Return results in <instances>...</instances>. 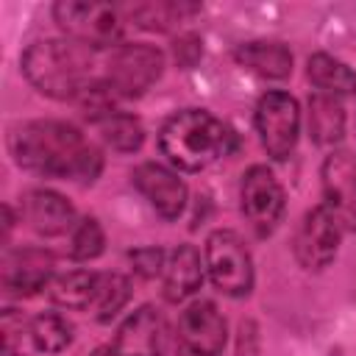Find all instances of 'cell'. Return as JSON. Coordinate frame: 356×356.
<instances>
[{"label":"cell","mask_w":356,"mask_h":356,"mask_svg":"<svg viewBox=\"0 0 356 356\" xmlns=\"http://www.w3.org/2000/svg\"><path fill=\"white\" fill-rule=\"evenodd\" d=\"M8 150L22 170L44 178L92 184L103 167L100 150L89 145L75 125L61 120H33L17 125L8 136Z\"/></svg>","instance_id":"cell-1"},{"label":"cell","mask_w":356,"mask_h":356,"mask_svg":"<svg viewBox=\"0 0 356 356\" xmlns=\"http://www.w3.org/2000/svg\"><path fill=\"white\" fill-rule=\"evenodd\" d=\"M28 83L56 100H78L97 78L92 75L89 47L72 39H42L22 53Z\"/></svg>","instance_id":"cell-2"},{"label":"cell","mask_w":356,"mask_h":356,"mask_svg":"<svg viewBox=\"0 0 356 356\" xmlns=\"http://www.w3.org/2000/svg\"><path fill=\"white\" fill-rule=\"evenodd\" d=\"M159 147L172 167L197 172L211 161H217L220 156L231 153L234 134L211 111L184 108L164 122L159 134Z\"/></svg>","instance_id":"cell-3"},{"label":"cell","mask_w":356,"mask_h":356,"mask_svg":"<svg viewBox=\"0 0 356 356\" xmlns=\"http://www.w3.org/2000/svg\"><path fill=\"white\" fill-rule=\"evenodd\" d=\"M53 17L58 28L83 47H117L122 36L120 8L111 3L95 0H61L53 6Z\"/></svg>","instance_id":"cell-4"},{"label":"cell","mask_w":356,"mask_h":356,"mask_svg":"<svg viewBox=\"0 0 356 356\" xmlns=\"http://www.w3.org/2000/svg\"><path fill=\"white\" fill-rule=\"evenodd\" d=\"M206 273L211 284L231 298H242L253 289V259L236 231L217 228L209 234Z\"/></svg>","instance_id":"cell-5"},{"label":"cell","mask_w":356,"mask_h":356,"mask_svg":"<svg viewBox=\"0 0 356 356\" xmlns=\"http://www.w3.org/2000/svg\"><path fill=\"white\" fill-rule=\"evenodd\" d=\"M164 70V56L153 44H117L106 58V83L120 97L145 95Z\"/></svg>","instance_id":"cell-6"},{"label":"cell","mask_w":356,"mask_h":356,"mask_svg":"<svg viewBox=\"0 0 356 356\" xmlns=\"http://www.w3.org/2000/svg\"><path fill=\"white\" fill-rule=\"evenodd\" d=\"M256 131L267 156H273L275 161L289 159L300 134V108L295 97L281 89L261 95L256 106Z\"/></svg>","instance_id":"cell-7"},{"label":"cell","mask_w":356,"mask_h":356,"mask_svg":"<svg viewBox=\"0 0 356 356\" xmlns=\"http://www.w3.org/2000/svg\"><path fill=\"white\" fill-rule=\"evenodd\" d=\"M239 200L245 220L259 236H270L278 228L284 217V189L273 175V170H267L264 164H253L242 175Z\"/></svg>","instance_id":"cell-8"},{"label":"cell","mask_w":356,"mask_h":356,"mask_svg":"<svg viewBox=\"0 0 356 356\" xmlns=\"http://www.w3.org/2000/svg\"><path fill=\"white\" fill-rule=\"evenodd\" d=\"M225 348V317L211 300L189 303L178 317L175 353L184 356H220Z\"/></svg>","instance_id":"cell-9"},{"label":"cell","mask_w":356,"mask_h":356,"mask_svg":"<svg viewBox=\"0 0 356 356\" xmlns=\"http://www.w3.org/2000/svg\"><path fill=\"white\" fill-rule=\"evenodd\" d=\"M323 209L342 231H356V161L348 150L325 156L323 170Z\"/></svg>","instance_id":"cell-10"},{"label":"cell","mask_w":356,"mask_h":356,"mask_svg":"<svg viewBox=\"0 0 356 356\" xmlns=\"http://www.w3.org/2000/svg\"><path fill=\"white\" fill-rule=\"evenodd\" d=\"M339 236L342 228L337 225V220L323 206H314L303 214L295 231V259L306 270H323L334 261L339 250Z\"/></svg>","instance_id":"cell-11"},{"label":"cell","mask_w":356,"mask_h":356,"mask_svg":"<svg viewBox=\"0 0 356 356\" xmlns=\"http://www.w3.org/2000/svg\"><path fill=\"white\" fill-rule=\"evenodd\" d=\"M117 356H164L167 348V323L159 309L139 306L117 328L114 345Z\"/></svg>","instance_id":"cell-12"},{"label":"cell","mask_w":356,"mask_h":356,"mask_svg":"<svg viewBox=\"0 0 356 356\" xmlns=\"http://www.w3.org/2000/svg\"><path fill=\"white\" fill-rule=\"evenodd\" d=\"M134 184L164 220L181 217L186 206V184L178 178V172H172L164 164L145 161L134 170Z\"/></svg>","instance_id":"cell-13"},{"label":"cell","mask_w":356,"mask_h":356,"mask_svg":"<svg viewBox=\"0 0 356 356\" xmlns=\"http://www.w3.org/2000/svg\"><path fill=\"white\" fill-rule=\"evenodd\" d=\"M53 284V256L39 248L14 250L3 261V286L11 295H36Z\"/></svg>","instance_id":"cell-14"},{"label":"cell","mask_w":356,"mask_h":356,"mask_svg":"<svg viewBox=\"0 0 356 356\" xmlns=\"http://www.w3.org/2000/svg\"><path fill=\"white\" fill-rule=\"evenodd\" d=\"M22 217L25 222L42 234V236H61L67 231H75V209L67 197L50 189H33L22 200Z\"/></svg>","instance_id":"cell-15"},{"label":"cell","mask_w":356,"mask_h":356,"mask_svg":"<svg viewBox=\"0 0 356 356\" xmlns=\"http://www.w3.org/2000/svg\"><path fill=\"white\" fill-rule=\"evenodd\" d=\"M203 270L206 264L200 261V253L192 245H178L167 264H164V298L170 303H181L189 295H195L203 284Z\"/></svg>","instance_id":"cell-16"},{"label":"cell","mask_w":356,"mask_h":356,"mask_svg":"<svg viewBox=\"0 0 356 356\" xmlns=\"http://www.w3.org/2000/svg\"><path fill=\"white\" fill-rule=\"evenodd\" d=\"M236 61L259 78H286L292 70V53L281 42H248L236 47Z\"/></svg>","instance_id":"cell-17"},{"label":"cell","mask_w":356,"mask_h":356,"mask_svg":"<svg viewBox=\"0 0 356 356\" xmlns=\"http://www.w3.org/2000/svg\"><path fill=\"white\" fill-rule=\"evenodd\" d=\"M309 134L317 145H337L345 136V108L339 97L325 92L309 97Z\"/></svg>","instance_id":"cell-18"},{"label":"cell","mask_w":356,"mask_h":356,"mask_svg":"<svg viewBox=\"0 0 356 356\" xmlns=\"http://www.w3.org/2000/svg\"><path fill=\"white\" fill-rule=\"evenodd\" d=\"M306 75L325 95L339 97V95H353L356 92V72L345 61H339L328 53H314L306 64Z\"/></svg>","instance_id":"cell-19"},{"label":"cell","mask_w":356,"mask_h":356,"mask_svg":"<svg viewBox=\"0 0 356 356\" xmlns=\"http://www.w3.org/2000/svg\"><path fill=\"white\" fill-rule=\"evenodd\" d=\"M97 278H100V273H86V270L64 273V275L53 278V284H50V298H53V303H58V306H64V309L86 312V309H92V303H95Z\"/></svg>","instance_id":"cell-20"},{"label":"cell","mask_w":356,"mask_h":356,"mask_svg":"<svg viewBox=\"0 0 356 356\" xmlns=\"http://www.w3.org/2000/svg\"><path fill=\"white\" fill-rule=\"evenodd\" d=\"M28 339L39 353H61L72 342V325L61 314L44 312L28 323Z\"/></svg>","instance_id":"cell-21"},{"label":"cell","mask_w":356,"mask_h":356,"mask_svg":"<svg viewBox=\"0 0 356 356\" xmlns=\"http://www.w3.org/2000/svg\"><path fill=\"white\" fill-rule=\"evenodd\" d=\"M97 128L103 134V142L117 153H134V150H139V145L145 139L142 122L120 108L106 114L103 120H97Z\"/></svg>","instance_id":"cell-22"},{"label":"cell","mask_w":356,"mask_h":356,"mask_svg":"<svg viewBox=\"0 0 356 356\" xmlns=\"http://www.w3.org/2000/svg\"><path fill=\"white\" fill-rule=\"evenodd\" d=\"M131 300V281L120 273H100L97 278V292H95V303L89 312H95V317L100 323L111 320L120 314V309Z\"/></svg>","instance_id":"cell-23"},{"label":"cell","mask_w":356,"mask_h":356,"mask_svg":"<svg viewBox=\"0 0 356 356\" xmlns=\"http://www.w3.org/2000/svg\"><path fill=\"white\" fill-rule=\"evenodd\" d=\"M103 245H106V234H103V228L95 217H86L75 225V231H72V259L92 261L103 253Z\"/></svg>","instance_id":"cell-24"},{"label":"cell","mask_w":356,"mask_h":356,"mask_svg":"<svg viewBox=\"0 0 356 356\" xmlns=\"http://www.w3.org/2000/svg\"><path fill=\"white\" fill-rule=\"evenodd\" d=\"M195 6H175V3H150V6H139L134 8V17L139 19V25L145 28H159L164 31L170 22H175V17L181 19V14H189Z\"/></svg>","instance_id":"cell-25"},{"label":"cell","mask_w":356,"mask_h":356,"mask_svg":"<svg viewBox=\"0 0 356 356\" xmlns=\"http://www.w3.org/2000/svg\"><path fill=\"white\" fill-rule=\"evenodd\" d=\"M131 261H134V270L145 278H156L164 273V253L159 248H139L131 253Z\"/></svg>","instance_id":"cell-26"},{"label":"cell","mask_w":356,"mask_h":356,"mask_svg":"<svg viewBox=\"0 0 356 356\" xmlns=\"http://www.w3.org/2000/svg\"><path fill=\"white\" fill-rule=\"evenodd\" d=\"M259 337H256V325L253 323H242L239 325V348L236 356H259Z\"/></svg>","instance_id":"cell-27"},{"label":"cell","mask_w":356,"mask_h":356,"mask_svg":"<svg viewBox=\"0 0 356 356\" xmlns=\"http://www.w3.org/2000/svg\"><path fill=\"white\" fill-rule=\"evenodd\" d=\"M92 356H117V350L114 348H97Z\"/></svg>","instance_id":"cell-28"},{"label":"cell","mask_w":356,"mask_h":356,"mask_svg":"<svg viewBox=\"0 0 356 356\" xmlns=\"http://www.w3.org/2000/svg\"><path fill=\"white\" fill-rule=\"evenodd\" d=\"M331 356H345V353H342V350L337 348V350H331Z\"/></svg>","instance_id":"cell-29"}]
</instances>
